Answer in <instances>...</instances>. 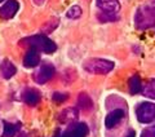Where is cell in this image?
Wrapping results in <instances>:
<instances>
[{
    "instance_id": "cell-22",
    "label": "cell",
    "mask_w": 155,
    "mask_h": 137,
    "mask_svg": "<svg viewBox=\"0 0 155 137\" xmlns=\"http://www.w3.org/2000/svg\"><path fill=\"white\" fill-rule=\"evenodd\" d=\"M124 137H136V132H134L133 129H129V131H128V133L125 135Z\"/></svg>"
},
{
    "instance_id": "cell-16",
    "label": "cell",
    "mask_w": 155,
    "mask_h": 137,
    "mask_svg": "<svg viewBox=\"0 0 155 137\" xmlns=\"http://www.w3.org/2000/svg\"><path fill=\"white\" fill-rule=\"evenodd\" d=\"M142 95L149 97V99L155 100V79L147 82L142 88Z\"/></svg>"
},
{
    "instance_id": "cell-24",
    "label": "cell",
    "mask_w": 155,
    "mask_h": 137,
    "mask_svg": "<svg viewBox=\"0 0 155 137\" xmlns=\"http://www.w3.org/2000/svg\"><path fill=\"white\" fill-rule=\"evenodd\" d=\"M2 2H3V0H0V3H2Z\"/></svg>"
},
{
    "instance_id": "cell-23",
    "label": "cell",
    "mask_w": 155,
    "mask_h": 137,
    "mask_svg": "<svg viewBox=\"0 0 155 137\" xmlns=\"http://www.w3.org/2000/svg\"><path fill=\"white\" fill-rule=\"evenodd\" d=\"M54 137H62V133H60V132H58V133H57Z\"/></svg>"
},
{
    "instance_id": "cell-3",
    "label": "cell",
    "mask_w": 155,
    "mask_h": 137,
    "mask_svg": "<svg viewBox=\"0 0 155 137\" xmlns=\"http://www.w3.org/2000/svg\"><path fill=\"white\" fill-rule=\"evenodd\" d=\"M115 63L106 58H91V60L85 61L83 68L88 71L89 74H96V75H105L113 70Z\"/></svg>"
},
{
    "instance_id": "cell-8",
    "label": "cell",
    "mask_w": 155,
    "mask_h": 137,
    "mask_svg": "<svg viewBox=\"0 0 155 137\" xmlns=\"http://www.w3.org/2000/svg\"><path fill=\"white\" fill-rule=\"evenodd\" d=\"M19 9V4L17 0H8L3 7H0V17L3 19H11L16 16L17 11Z\"/></svg>"
},
{
    "instance_id": "cell-21",
    "label": "cell",
    "mask_w": 155,
    "mask_h": 137,
    "mask_svg": "<svg viewBox=\"0 0 155 137\" xmlns=\"http://www.w3.org/2000/svg\"><path fill=\"white\" fill-rule=\"evenodd\" d=\"M141 137H155V125H150L145 128L141 133Z\"/></svg>"
},
{
    "instance_id": "cell-13",
    "label": "cell",
    "mask_w": 155,
    "mask_h": 137,
    "mask_svg": "<svg viewBox=\"0 0 155 137\" xmlns=\"http://www.w3.org/2000/svg\"><path fill=\"white\" fill-rule=\"evenodd\" d=\"M78 115L79 114H78V110L75 107H69V109H65L61 112L58 119H60V122H62V123H72L74 120H76Z\"/></svg>"
},
{
    "instance_id": "cell-2",
    "label": "cell",
    "mask_w": 155,
    "mask_h": 137,
    "mask_svg": "<svg viewBox=\"0 0 155 137\" xmlns=\"http://www.w3.org/2000/svg\"><path fill=\"white\" fill-rule=\"evenodd\" d=\"M134 26L137 30H147L155 26V9L150 5H141L134 13Z\"/></svg>"
},
{
    "instance_id": "cell-12",
    "label": "cell",
    "mask_w": 155,
    "mask_h": 137,
    "mask_svg": "<svg viewBox=\"0 0 155 137\" xmlns=\"http://www.w3.org/2000/svg\"><path fill=\"white\" fill-rule=\"evenodd\" d=\"M0 72H2L3 78L11 79V78L14 76V74L17 72V68L8 58H5V60H3V62L0 63Z\"/></svg>"
},
{
    "instance_id": "cell-5",
    "label": "cell",
    "mask_w": 155,
    "mask_h": 137,
    "mask_svg": "<svg viewBox=\"0 0 155 137\" xmlns=\"http://www.w3.org/2000/svg\"><path fill=\"white\" fill-rule=\"evenodd\" d=\"M56 74V68L54 66L49 62H43L41 66L38 68L34 74V80L38 84H45L47 82H49Z\"/></svg>"
},
{
    "instance_id": "cell-4",
    "label": "cell",
    "mask_w": 155,
    "mask_h": 137,
    "mask_svg": "<svg viewBox=\"0 0 155 137\" xmlns=\"http://www.w3.org/2000/svg\"><path fill=\"white\" fill-rule=\"evenodd\" d=\"M136 116L140 123H151L155 120V104L153 102H141L136 107Z\"/></svg>"
},
{
    "instance_id": "cell-20",
    "label": "cell",
    "mask_w": 155,
    "mask_h": 137,
    "mask_svg": "<svg viewBox=\"0 0 155 137\" xmlns=\"http://www.w3.org/2000/svg\"><path fill=\"white\" fill-rule=\"evenodd\" d=\"M67 99H69V96L66 93H61V92H54V93L52 95V100L54 102H57V104H61V102L66 101Z\"/></svg>"
},
{
    "instance_id": "cell-14",
    "label": "cell",
    "mask_w": 155,
    "mask_h": 137,
    "mask_svg": "<svg viewBox=\"0 0 155 137\" xmlns=\"http://www.w3.org/2000/svg\"><path fill=\"white\" fill-rule=\"evenodd\" d=\"M128 87H129V92L130 95H137L140 92H142V82L140 79L138 75H133L130 79L128 80Z\"/></svg>"
},
{
    "instance_id": "cell-18",
    "label": "cell",
    "mask_w": 155,
    "mask_h": 137,
    "mask_svg": "<svg viewBox=\"0 0 155 137\" xmlns=\"http://www.w3.org/2000/svg\"><path fill=\"white\" fill-rule=\"evenodd\" d=\"M66 16L69 18H72V19H76L81 16V8L79 5H72L69 11H67Z\"/></svg>"
},
{
    "instance_id": "cell-17",
    "label": "cell",
    "mask_w": 155,
    "mask_h": 137,
    "mask_svg": "<svg viewBox=\"0 0 155 137\" xmlns=\"http://www.w3.org/2000/svg\"><path fill=\"white\" fill-rule=\"evenodd\" d=\"M18 128H19V125H17V124H12V123H8V122H4L3 137H14Z\"/></svg>"
},
{
    "instance_id": "cell-1",
    "label": "cell",
    "mask_w": 155,
    "mask_h": 137,
    "mask_svg": "<svg viewBox=\"0 0 155 137\" xmlns=\"http://www.w3.org/2000/svg\"><path fill=\"white\" fill-rule=\"evenodd\" d=\"M22 45H27L30 48H35L36 51L47 53V55H51V53H54L57 51V45L54 42H52L49 38H47L45 35H32L25 38L21 40Z\"/></svg>"
},
{
    "instance_id": "cell-10",
    "label": "cell",
    "mask_w": 155,
    "mask_h": 137,
    "mask_svg": "<svg viewBox=\"0 0 155 137\" xmlns=\"http://www.w3.org/2000/svg\"><path fill=\"white\" fill-rule=\"evenodd\" d=\"M40 63V52L36 51L35 48H28L27 53L23 58V66L27 68L35 67Z\"/></svg>"
},
{
    "instance_id": "cell-15",
    "label": "cell",
    "mask_w": 155,
    "mask_h": 137,
    "mask_svg": "<svg viewBox=\"0 0 155 137\" xmlns=\"http://www.w3.org/2000/svg\"><path fill=\"white\" fill-rule=\"evenodd\" d=\"M78 106L83 110H91L93 107V101L87 93H80L78 97Z\"/></svg>"
},
{
    "instance_id": "cell-6",
    "label": "cell",
    "mask_w": 155,
    "mask_h": 137,
    "mask_svg": "<svg viewBox=\"0 0 155 137\" xmlns=\"http://www.w3.org/2000/svg\"><path fill=\"white\" fill-rule=\"evenodd\" d=\"M88 132H89L88 125L85 123H75L70 125L62 133V137H87Z\"/></svg>"
},
{
    "instance_id": "cell-11",
    "label": "cell",
    "mask_w": 155,
    "mask_h": 137,
    "mask_svg": "<svg viewBox=\"0 0 155 137\" xmlns=\"http://www.w3.org/2000/svg\"><path fill=\"white\" fill-rule=\"evenodd\" d=\"M22 100L26 102L28 106H36L41 100L40 92L35 88H27L22 95Z\"/></svg>"
},
{
    "instance_id": "cell-7",
    "label": "cell",
    "mask_w": 155,
    "mask_h": 137,
    "mask_svg": "<svg viewBox=\"0 0 155 137\" xmlns=\"http://www.w3.org/2000/svg\"><path fill=\"white\" fill-rule=\"evenodd\" d=\"M97 7L101 9L102 13L106 14H115L120 11L119 0H97Z\"/></svg>"
},
{
    "instance_id": "cell-9",
    "label": "cell",
    "mask_w": 155,
    "mask_h": 137,
    "mask_svg": "<svg viewBox=\"0 0 155 137\" xmlns=\"http://www.w3.org/2000/svg\"><path fill=\"white\" fill-rule=\"evenodd\" d=\"M124 115H125V112L124 110L122 109H115L113 111H110L107 115H106V118H105V125H106V128H114V127L116 124H119V122L122 120L124 118Z\"/></svg>"
},
{
    "instance_id": "cell-19",
    "label": "cell",
    "mask_w": 155,
    "mask_h": 137,
    "mask_svg": "<svg viewBox=\"0 0 155 137\" xmlns=\"http://www.w3.org/2000/svg\"><path fill=\"white\" fill-rule=\"evenodd\" d=\"M98 19L101 22H114L118 19V16H115V14H106V13H98Z\"/></svg>"
}]
</instances>
